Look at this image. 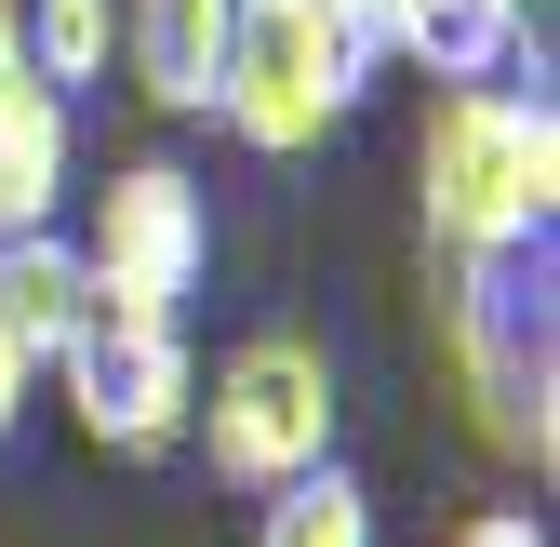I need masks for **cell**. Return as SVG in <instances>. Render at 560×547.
<instances>
[{
  "instance_id": "10",
  "label": "cell",
  "mask_w": 560,
  "mask_h": 547,
  "mask_svg": "<svg viewBox=\"0 0 560 547\" xmlns=\"http://www.w3.org/2000/svg\"><path fill=\"white\" fill-rule=\"evenodd\" d=\"M521 40H534L521 0H400V27H387V54L428 67V81H508Z\"/></svg>"
},
{
  "instance_id": "7",
  "label": "cell",
  "mask_w": 560,
  "mask_h": 547,
  "mask_svg": "<svg viewBox=\"0 0 560 547\" xmlns=\"http://www.w3.org/2000/svg\"><path fill=\"white\" fill-rule=\"evenodd\" d=\"M120 67L133 94L174 120H214V67H228V0H120Z\"/></svg>"
},
{
  "instance_id": "11",
  "label": "cell",
  "mask_w": 560,
  "mask_h": 547,
  "mask_svg": "<svg viewBox=\"0 0 560 547\" xmlns=\"http://www.w3.org/2000/svg\"><path fill=\"white\" fill-rule=\"evenodd\" d=\"M14 54H27V81H54L81 107L120 54V0H14Z\"/></svg>"
},
{
  "instance_id": "6",
  "label": "cell",
  "mask_w": 560,
  "mask_h": 547,
  "mask_svg": "<svg viewBox=\"0 0 560 547\" xmlns=\"http://www.w3.org/2000/svg\"><path fill=\"white\" fill-rule=\"evenodd\" d=\"M54 374H67V415H81L94 454H174V441H187V400H200L187 321L94 307V321H81V348H67Z\"/></svg>"
},
{
  "instance_id": "5",
  "label": "cell",
  "mask_w": 560,
  "mask_h": 547,
  "mask_svg": "<svg viewBox=\"0 0 560 547\" xmlns=\"http://www.w3.org/2000/svg\"><path fill=\"white\" fill-rule=\"evenodd\" d=\"M81 267H94V307L174 321L200 294V267H214V200H200V174H174V161L107 174L94 214H81Z\"/></svg>"
},
{
  "instance_id": "1",
  "label": "cell",
  "mask_w": 560,
  "mask_h": 547,
  "mask_svg": "<svg viewBox=\"0 0 560 547\" xmlns=\"http://www.w3.org/2000/svg\"><path fill=\"white\" fill-rule=\"evenodd\" d=\"M441 374L508 467L560 454V267H547V241L441 254Z\"/></svg>"
},
{
  "instance_id": "3",
  "label": "cell",
  "mask_w": 560,
  "mask_h": 547,
  "mask_svg": "<svg viewBox=\"0 0 560 547\" xmlns=\"http://www.w3.org/2000/svg\"><path fill=\"white\" fill-rule=\"evenodd\" d=\"M374 40L347 0H228V67H214V120L267 161H307L320 133L361 107Z\"/></svg>"
},
{
  "instance_id": "14",
  "label": "cell",
  "mask_w": 560,
  "mask_h": 547,
  "mask_svg": "<svg viewBox=\"0 0 560 547\" xmlns=\"http://www.w3.org/2000/svg\"><path fill=\"white\" fill-rule=\"evenodd\" d=\"M14 415H27V361L0 348V441H14Z\"/></svg>"
},
{
  "instance_id": "15",
  "label": "cell",
  "mask_w": 560,
  "mask_h": 547,
  "mask_svg": "<svg viewBox=\"0 0 560 547\" xmlns=\"http://www.w3.org/2000/svg\"><path fill=\"white\" fill-rule=\"evenodd\" d=\"M14 67H27V54H14V0H0V81H14Z\"/></svg>"
},
{
  "instance_id": "9",
  "label": "cell",
  "mask_w": 560,
  "mask_h": 547,
  "mask_svg": "<svg viewBox=\"0 0 560 547\" xmlns=\"http://www.w3.org/2000/svg\"><path fill=\"white\" fill-rule=\"evenodd\" d=\"M67 148H81V133H67V94L14 67V81H0V241H27V228L67 214Z\"/></svg>"
},
{
  "instance_id": "13",
  "label": "cell",
  "mask_w": 560,
  "mask_h": 547,
  "mask_svg": "<svg viewBox=\"0 0 560 547\" xmlns=\"http://www.w3.org/2000/svg\"><path fill=\"white\" fill-rule=\"evenodd\" d=\"M454 547H547V521L534 508H480V521H454Z\"/></svg>"
},
{
  "instance_id": "4",
  "label": "cell",
  "mask_w": 560,
  "mask_h": 547,
  "mask_svg": "<svg viewBox=\"0 0 560 547\" xmlns=\"http://www.w3.org/2000/svg\"><path fill=\"white\" fill-rule=\"evenodd\" d=\"M334 415L347 400H334V361L307 334H241L214 361V387L187 400V441H200V467L228 494H280L307 467H334Z\"/></svg>"
},
{
  "instance_id": "2",
  "label": "cell",
  "mask_w": 560,
  "mask_h": 547,
  "mask_svg": "<svg viewBox=\"0 0 560 547\" xmlns=\"http://www.w3.org/2000/svg\"><path fill=\"white\" fill-rule=\"evenodd\" d=\"M413 214H428L441 254L480 241H547L560 214V107L547 81H441L428 133H413Z\"/></svg>"
},
{
  "instance_id": "8",
  "label": "cell",
  "mask_w": 560,
  "mask_h": 547,
  "mask_svg": "<svg viewBox=\"0 0 560 547\" xmlns=\"http://www.w3.org/2000/svg\"><path fill=\"white\" fill-rule=\"evenodd\" d=\"M81 321H94V267H81V241H54V228L0 241V348H14L27 374H54L67 348H81Z\"/></svg>"
},
{
  "instance_id": "12",
  "label": "cell",
  "mask_w": 560,
  "mask_h": 547,
  "mask_svg": "<svg viewBox=\"0 0 560 547\" xmlns=\"http://www.w3.org/2000/svg\"><path fill=\"white\" fill-rule=\"evenodd\" d=\"M254 547H374V494L347 481V467H307V481H280Z\"/></svg>"
}]
</instances>
